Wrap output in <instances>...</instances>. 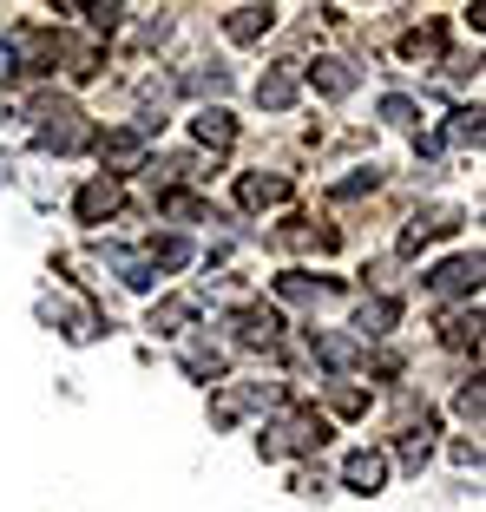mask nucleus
<instances>
[{"label": "nucleus", "instance_id": "obj_10", "mask_svg": "<svg viewBox=\"0 0 486 512\" xmlns=\"http://www.w3.org/2000/svg\"><path fill=\"white\" fill-rule=\"evenodd\" d=\"M270 27H276V7H230V20H224L230 40H263Z\"/></svg>", "mask_w": 486, "mask_h": 512}, {"label": "nucleus", "instance_id": "obj_8", "mask_svg": "<svg viewBox=\"0 0 486 512\" xmlns=\"http://www.w3.org/2000/svg\"><path fill=\"white\" fill-rule=\"evenodd\" d=\"M395 322H401L395 296H368L362 309H355V329H362V335H395Z\"/></svg>", "mask_w": 486, "mask_h": 512}, {"label": "nucleus", "instance_id": "obj_6", "mask_svg": "<svg viewBox=\"0 0 486 512\" xmlns=\"http://www.w3.org/2000/svg\"><path fill=\"white\" fill-rule=\"evenodd\" d=\"M289 197V178H263V171H243L237 178V204L243 211H270V204H283Z\"/></svg>", "mask_w": 486, "mask_h": 512}, {"label": "nucleus", "instance_id": "obj_23", "mask_svg": "<svg viewBox=\"0 0 486 512\" xmlns=\"http://www.w3.org/2000/svg\"><path fill=\"white\" fill-rule=\"evenodd\" d=\"M184 86H191V92H230V73H224V66H204V73H191Z\"/></svg>", "mask_w": 486, "mask_h": 512}, {"label": "nucleus", "instance_id": "obj_24", "mask_svg": "<svg viewBox=\"0 0 486 512\" xmlns=\"http://www.w3.org/2000/svg\"><path fill=\"white\" fill-rule=\"evenodd\" d=\"M460 421H473V427H480V381H473V388H460Z\"/></svg>", "mask_w": 486, "mask_h": 512}, {"label": "nucleus", "instance_id": "obj_18", "mask_svg": "<svg viewBox=\"0 0 486 512\" xmlns=\"http://www.w3.org/2000/svg\"><path fill=\"white\" fill-rule=\"evenodd\" d=\"M99 158H106V165H125V171H138V158H145V138H138V132H106Z\"/></svg>", "mask_w": 486, "mask_h": 512}, {"label": "nucleus", "instance_id": "obj_4", "mask_svg": "<svg viewBox=\"0 0 486 512\" xmlns=\"http://www.w3.org/2000/svg\"><path fill=\"white\" fill-rule=\"evenodd\" d=\"M342 486H349V493H362V499H375L381 486H388V460H381V453H349V460H342Z\"/></svg>", "mask_w": 486, "mask_h": 512}, {"label": "nucleus", "instance_id": "obj_12", "mask_svg": "<svg viewBox=\"0 0 486 512\" xmlns=\"http://www.w3.org/2000/svg\"><path fill=\"white\" fill-rule=\"evenodd\" d=\"M309 355L329 368H355V342L349 335H329V329H309Z\"/></svg>", "mask_w": 486, "mask_h": 512}, {"label": "nucleus", "instance_id": "obj_19", "mask_svg": "<svg viewBox=\"0 0 486 512\" xmlns=\"http://www.w3.org/2000/svg\"><path fill=\"white\" fill-rule=\"evenodd\" d=\"M480 132H486V125H480V106L447 112V145H460V151H467V145H480Z\"/></svg>", "mask_w": 486, "mask_h": 512}, {"label": "nucleus", "instance_id": "obj_15", "mask_svg": "<svg viewBox=\"0 0 486 512\" xmlns=\"http://www.w3.org/2000/svg\"><path fill=\"white\" fill-rule=\"evenodd\" d=\"M447 230H460V211H454V204H434L427 217H414V230H408V250H421L427 237H447Z\"/></svg>", "mask_w": 486, "mask_h": 512}, {"label": "nucleus", "instance_id": "obj_11", "mask_svg": "<svg viewBox=\"0 0 486 512\" xmlns=\"http://www.w3.org/2000/svg\"><path fill=\"white\" fill-rule=\"evenodd\" d=\"M276 329H283V322H276L270 309H237V316H230V335H237V342H276Z\"/></svg>", "mask_w": 486, "mask_h": 512}, {"label": "nucleus", "instance_id": "obj_20", "mask_svg": "<svg viewBox=\"0 0 486 512\" xmlns=\"http://www.w3.org/2000/svg\"><path fill=\"white\" fill-rule=\"evenodd\" d=\"M184 263H191V243L184 237H158L152 243V270H184Z\"/></svg>", "mask_w": 486, "mask_h": 512}, {"label": "nucleus", "instance_id": "obj_14", "mask_svg": "<svg viewBox=\"0 0 486 512\" xmlns=\"http://www.w3.org/2000/svg\"><path fill=\"white\" fill-rule=\"evenodd\" d=\"M257 106H270V112H289V106H296V79H289L283 66H270V73L257 79Z\"/></svg>", "mask_w": 486, "mask_h": 512}, {"label": "nucleus", "instance_id": "obj_13", "mask_svg": "<svg viewBox=\"0 0 486 512\" xmlns=\"http://www.w3.org/2000/svg\"><path fill=\"white\" fill-rule=\"evenodd\" d=\"M191 322H198V302H184V296H171V302L152 309V335H184Z\"/></svg>", "mask_w": 486, "mask_h": 512}, {"label": "nucleus", "instance_id": "obj_5", "mask_svg": "<svg viewBox=\"0 0 486 512\" xmlns=\"http://www.w3.org/2000/svg\"><path fill=\"white\" fill-rule=\"evenodd\" d=\"M112 211H119V184H112V178L79 184V197H73V217H79V224H106Z\"/></svg>", "mask_w": 486, "mask_h": 512}, {"label": "nucleus", "instance_id": "obj_22", "mask_svg": "<svg viewBox=\"0 0 486 512\" xmlns=\"http://www.w3.org/2000/svg\"><path fill=\"white\" fill-rule=\"evenodd\" d=\"M381 119L388 125H414V99L408 92H388V99H381Z\"/></svg>", "mask_w": 486, "mask_h": 512}, {"label": "nucleus", "instance_id": "obj_21", "mask_svg": "<svg viewBox=\"0 0 486 512\" xmlns=\"http://www.w3.org/2000/svg\"><path fill=\"white\" fill-rule=\"evenodd\" d=\"M276 296H283V302H316L322 283H316V276H303V270H289V276H276Z\"/></svg>", "mask_w": 486, "mask_h": 512}, {"label": "nucleus", "instance_id": "obj_17", "mask_svg": "<svg viewBox=\"0 0 486 512\" xmlns=\"http://www.w3.org/2000/svg\"><path fill=\"white\" fill-rule=\"evenodd\" d=\"M184 375H191V381H224V348L191 342V348H184Z\"/></svg>", "mask_w": 486, "mask_h": 512}, {"label": "nucleus", "instance_id": "obj_1", "mask_svg": "<svg viewBox=\"0 0 486 512\" xmlns=\"http://www.w3.org/2000/svg\"><path fill=\"white\" fill-rule=\"evenodd\" d=\"M322 440H329V427H322L316 414H289V421H276V427H263V434H257V453H263V460H283V453L322 447Z\"/></svg>", "mask_w": 486, "mask_h": 512}, {"label": "nucleus", "instance_id": "obj_9", "mask_svg": "<svg viewBox=\"0 0 486 512\" xmlns=\"http://www.w3.org/2000/svg\"><path fill=\"white\" fill-rule=\"evenodd\" d=\"M355 79H362V73H355L349 60H316V66H309V86H316V92H329V99L355 92Z\"/></svg>", "mask_w": 486, "mask_h": 512}, {"label": "nucleus", "instance_id": "obj_2", "mask_svg": "<svg viewBox=\"0 0 486 512\" xmlns=\"http://www.w3.org/2000/svg\"><path fill=\"white\" fill-rule=\"evenodd\" d=\"M40 119H46V125H33V145H40V151L66 158V151H79V145H86V125H79V112L66 106V99L40 106Z\"/></svg>", "mask_w": 486, "mask_h": 512}, {"label": "nucleus", "instance_id": "obj_25", "mask_svg": "<svg viewBox=\"0 0 486 512\" xmlns=\"http://www.w3.org/2000/svg\"><path fill=\"white\" fill-rule=\"evenodd\" d=\"M362 191H375V165H368L362 178H342V184H335V197H362Z\"/></svg>", "mask_w": 486, "mask_h": 512}, {"label": "nucleus", "instance_id": "obj_16", "mask_svg": "<svg viewBox=\"0 0 486 512\" xmlns=\"http://www.w3.org/2000/svg\"><path fill=\"white\" fill-rule=\"evenodd\" d=\"M191 132H198V145H217V151H224L230 138H237V125H230V112H224V106H204L198 119H191Z\"/></svg>", "mask_w": 486, "mask_h": 512}, {"label": "nucleus", "instance_id": "obj_7", "mask_svg": "<svg viewBox=\"0 0 486 512\" xmlns=\"http://www.w3.org/2000/svg\"><path fill=\"white\" fill-rule=\"evenodd\" d=\"M106 263L119 270V283H125V289H152V283H158L152 256H138V250H119V243H112V250H106Z\"/></svg>", "mask_w": 486, "mask_h": 512}, {"label": "nucleus", "instance_id": "obj_3", "mask_svg": "<svg viewBox=\"0 0 486 512\" xmlns=\"http://www.w3.org/2000/svg\"><path fill=\"white\" fill-rule=\"evenodd\" d=\"M421 283L434 289V296H467V289H480V250L454 256V263H441V270H427Z\"/></svg>", "mask_w": 486, "mask_h": 512}]
</instances>
